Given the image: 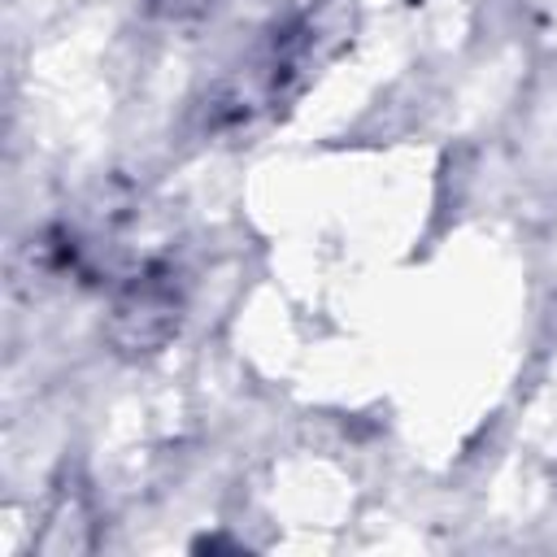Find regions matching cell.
<instances>
[{"mask_svg":"<svg viewBox=\"0 0 557 557\" xmlns=\"http://www.w3.org/2000/svg\"><path fill=\"white\" fill-rule=\"evenodd\" d=\"M352 30H357L352 0H318L313 9L296 13L283 30L270 35V44L257 52L252 65H244L209 96L205 126L235 131L248 126L257 113H278L318 78V70L331 57H339L352 44Z\"/></svg>","mask_w":557,"mask_h":557,"instance_id":"6da1fadb","label":"cell"},{"mask_svg":"<svg viewBox=\"0 0 557 557\" xmlns=\"http://www.w3.org/2000/svg\"><path fill=\"white\" fill-rule=\"evenodd\" d=\"M187 313V283L174 261H144L126 283L117 287L109 318H104V339L117 357L144 361L157 357L178 331Z\"/></svg>","mask_w":557,"mask_h":557,"instance_id":"7a4b0ae2","label":"cell"},{"mask_svg":"<svg viewBox=\"0 0 557 557\" xmlns=\"http://www.w3.org/2000/svg\"><path fill=\"white\" fill-rule=\"evenodd\" d=\"M96 544V509H91V492L78 474H61L44 527L35 535V553H87Z\"/></svg>","mask_w":557,"mask_h":557,"instance_id":"3957f363","label":"cell"},{"mask_svg":"<svg viewBox=\"0 0 557 557\" xmlns=\"http://www.w3.org/2000/svg\"><path fill=\"white\" fill-rule=\"evenodd\" d=\"M139 4H144V13L157 17V22H170V26H196V22H205V17L213 13L218 0H139Z\"/></svg>","mask_w":557,"mask_h":557,"instance_id":"277c9868","label":"cell"}]
</instances>
